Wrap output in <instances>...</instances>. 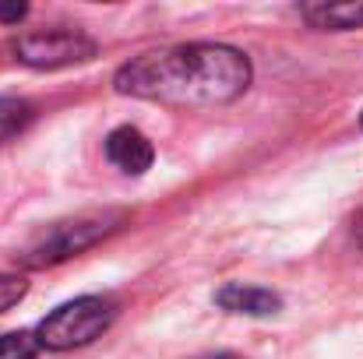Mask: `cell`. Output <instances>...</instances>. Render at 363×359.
I'll return each instance as SVG.
<instances>
[{
    "instance_id": "6da1fadb",
    "label": "cell",
    "mask_w": 363,
    "mask_h": 359,
    "mask_svg": "<svg viewBox=\"0 0 363 359\" xmlns=\"http://www.w3.org/2000/svg\"><path fill=\"white\" fill-rule=\"evenodd\" d=\"M250 60L237 46L184 42L127 60L113 74V89L173 110H205L240 99L250 89Z\"/></svg>"
},
{
    "instance_id": "7a4b0ae2",
    "label": "cell",
    "mask_w": 363,
    "mask_h": 359,
    "mask_svg": "<svg viewBox=\"0 0 363 359\" xmlns=\"http://www.w3.org/2000/svg\"><path fill=\"white\" fill-rule=\"evenodd\" d=\"M123 219H127L123 212H92V215H78L67 222H53L14 257L21 268H53V264L96 246L99 239H106Z\"/></svg>"
},
{
    "instance_id": "3957f363",
    "label": "cell",
    "mask_w": 363,
    "mask_h": 359,
    "mask_svg": "<svg viewBox=\"0 0 363 359\" xmlns=\"http://www.w3.org/2000/svg\"><path fill=\"white\" fill-rule=\"evenodd\" d=\"M113 321H117V303L110 296H78V300L57 307L35 328V338H39V349L67 353V349H82V346L103 338Z\"/></svg>"
},
{
    "instance_id": "277c9868",
    "label": "cell",
    "mask_w": 363,
    "mask_h": 359,
    "mask_svg": "<svg viewBox=\"0 0 363 359\" xmlns=\"http://www.w3.org/2000/svg\"><path fill=\"white\" fill-rule=\"evenodd\" d=\"M14 57L28 67L39 71H53V67H71V64H85L99 53L96 39H89L85 32H71V28H46V32H25L11 42Z\"/></svg>"
},
{
    "instance_id": "5b68a950",
    "label": "cell",
    "mask_w": 363,
    "mask_h": 359,
    "mask_svg": "<svg viewBox=\"0 0 363 359\" xmlns=\"http://www.w3.org/2000/svg\"><path fill=\"white\" fill-rule=\"evenodd\" d=\"M106 159H110L121 173H127V176H141V173L152 169L155 148H152V141H148L138 127H117V130H110V137H106Z\"/></svg>"
},
{
    "instance_id": "8992f818",
    "label": "cell",
    "mask_w": 363,
    "mask_h": 359,
    "mask_svg": "<svg viewBox=\"0 0 363 359\" xmlns=\"http://www.w3.org/2000/svg\"><path fill=\"white\" fill-rule=\"evenodd\" d=\"M216 303L230 314H247V317H272L282 300L272 292V289H261V285H243V282H230L216 292Z\"/></svg>"
},
{
    "instance_id": "52a82bcc",
    "label": "cell",
    "mask_w": 363,
    "mask_h": 359,
    "mask_svg": "<svg viewBox=\"0 0 363 359\" xmlns=\"http://www.w3.org/2000/svg\"><path fill=\"white\" fill-rule=\"evenodd\" d=\"M300 14L311 28L321 32H350L363 25V4H307Z\"/></svg>"
},
{
    "instance_id": "ba28073f",
    "label": "cell",
    "mask_w": 363,
    "mask_h": 359,
    "mask_svg": "<svg viewBox=\"0 0 363 359\" xmlns=\"http://www.w3.org/2000/svg\"><path fill=\"white\" fill-rule=\"evenodd\" d=\"M32 106L25 103V99H14V96H4L0 99V144H7V141H14L28 123H32Z\"/></svg>"
},
{
    "instance_id": "9c48e42d",
    "label": "cell",
    "mask_w": 363,
    "mask_h": 359,
    "mask_svg": "<svg viewBox=\"0 0 363 359\" xmlns=\"http://www.w3.org/2000/svg\"><path fill=\"white\" fill-rule=\"evenodd\" d=\"M39 338L35 331H7L0 335V359H35Z\"/></svg>"
},
{
    "instance_id": "30bf717a",
    "label": "cell",
    "mask_w": 363,
    "mask_h": 359,
    "mask_svg": "<svg viewBox=\"0 0 363 359\" xmlns=\"http://www.w3.org/2000/svg\"><path fill=\"white\" fill-rule=\"evenodd\" d=\"M28 292V282L21 275H0V314L11 310L14 303H21Z\"/></svg>"
},
{
    "instance_id": "8fae6325",
    "label": "cell",
    "mask_w": 363,
    "mask_h": 359,
    "mask_svg": "<svg viewBox=\"0 0 363 359\" xmlns=\"http://www.w3.org/2000/svg\"><path fill=\"white\" fill-rule=\"evenodd\" d=\"M25 14H28L25 4H0V21H4V25H18Z\"/></svg>"
},
{
    "instance_id": "7c38bea8",
    "label": "cell",
    "mask_w": 363,
    "mask_h": 359,
    "mask_svg": "<svg viewBox=\"0 0 363 359\" xmlns=\"http://www.w3.org/2000/svg\"><path fill=\"white\" fill-rule=\"evenodd\" d=\"M353 237H357V243L363 246V212L357 215V222H353Z\"/></svg>"
},
{
    "instance_id": "4fadbf2b",
    "label": "cell",
    "mask_w": 363,
    "mask_h": 359,
    "mask_svg": "<svg viewBox=\"0 0 363 359\" xmlns=\"http://www.w3.org/2000/svg\"><path fill=\"white\" fill-rule=\"evenodd\" d=\"M198 359H240V356H233V353H208V356H198Z\"/></svg>"
},
{
    "instance_id": "5bb4252c",
    "label": "cell",
    "mask_w": 363,
    "mask_h": 359,
    "mask_svg": "<svg viewBox=\"0 0 363 359\" xmlns=\"http://www.w3.org/2000/svg\"><path fill=\"white\" fill-rule=\"evenodd\" d=\"M360 123H363V117H360Z\"/></svg>"
}]
</instances>
